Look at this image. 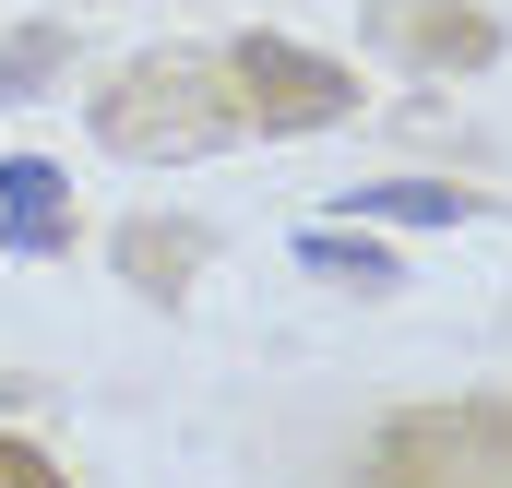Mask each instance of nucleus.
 I'll return each instance as SVG.
<instances>
[{
	"label": "nucleus",
	"instance_id": "f03ea898",
	"mask_svg": "<svg viewBox=\"0 0 512 488\" xmlns=\"http://www.w3.org/2000/svg\"><path fill=\"white\" fill-rule=\"evenodd\" d=\"M358 215H417V227H465V191H346Z\"/></svg>",
	"mask_w": 512,
	"mask_h": 488
},
{
	"label": "nucleus",
	"instance_id": "7ed1b4c3",
	"mask_svg": "<svg viewBox=\"0 0 512 488\" xmlns=\"http://www.w3.org/2000/svg\"><path fill=\"white\" fill-rule=\"evenodd\" d=\"M298 262H322V274H358V286H393V262H382V250L334 239V227H310V239H298Z\"/></svg>",
	"mask_w": 512,
	"mask_h": 488
},
{
	"label": "nucleus",
	"instance_id": "f257e3e1",
	"mask_svg": "<svg viewBox=\"0 0 512 488\" xmlns=\"http://www.w3.org/2000/svg\"><path fill=\"white\" fill-rule=\"evenodd\" d=\"M0 239L36 250V262L72 239V227H60V167H48V155H12V167H0Z\"/></svg>",
	"mask_w": 512,
	"mask_h": 488
}]
</instances>
